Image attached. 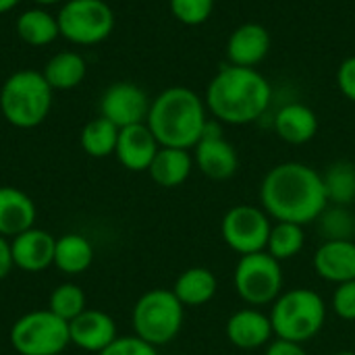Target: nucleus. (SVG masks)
I'll use <instances>...</instances> for the list:
<instances>
[{"label": "nucleus", "mask_w": 355, "mask_h": 355, "mask_svg": "<svg viewBox=\"0 0 355 355\" xmlns=\"http://www.w3.org/2000/svg\"><path fill=\"white\" fill-rule=\"evenodd\" d=\"M260 202L277 223L310 225L329 206L322 175L304 162H281L262 179Z\"/></svg>", "instance_id": "obj_1"}, {"label": "nucleus", "mask_w": 355, "mask_h": 355, "mask_svg": "<svg viewBox=\"0 0 355 355\" xmlns=\"http://www.w3.org/2000/svg\"><path fill=\"white\" fill-rule=\"evenodd\" d=\"M270 100L272 85L258 69L229 62L210 79L204 102L218 123L250 125L268 110Z\"/></svg>", "instance_id": "obj_2"}, {"label": "nucleus", "mask_w": 355, "mask_h": 355, "mask_svg": "<svg viewBox=\"0 0 355 355\" xmlns=\"http://www.w3.org/2000/svg\"><path fill=\"white\" fill-rule=\"evenodd\" d=\"M208 123L204 98L193 89L175 85L160 92L152 104L146 125L162 148L191 150L200 141Z\"/></svg>", "instance_id": "obj_3"}, {"label": "nucleus", "mask_w": 355, "mask_h": 355, "mask_svg": "<svg viewBox=\"0 0 355 355\" xmlns=\"http://www.w3.org/2000/svg\"><path fill=\"white\" fill-rule=\"evenodd\" d=\"M52 92L42 71H15L0 87V110L12 127L33 129L48 119Z\"/></svg>", "instance_id": "obj_4"}, {"label": "nucleus", "mask_w": 355, "mask_h": 355, "mask_svg": "<svg viewBox=\"0 0 355 355\" xmlns=\"http://www.w3.org/2000/svg\"><path fill=\"white\" fill-rule=\"evenodd\" d=\"M272 333L277 339L308 343L327 322V304L312 289H289L277 297L270 312Z\"/></svg>", "instance_id": "obj_5"}, {"label": "nucleus", "mask_w": 355, "mask_h": 355, "mask_svg": "<svg viewBox=\"0 0 355 355\" xmlns=\"http://www.w3.org/2000/svg\"><path fill=\"white\" fill-rule=\"evenodd\" d=\"M185 306L177 300L173 289H152L144 293L133 308L135 337L160 347L171 343L183 327Z\"/></svg>", "instance_id": "obj_6"}, {"label": "nucleus", "mask_w": 355, "mask_h": 355, "mask_svg": "<svg viewBox=\"0 0 355 355\" xmlns=\"http://www.w3.org/2000/svg\"><path fill=\"white\" fill-rule=\"evenodd\" d=\"M233 285L237 295L252 308L275 304L283 293L281 262L268 252L241 256L233 272Z\"/></svg>", "instance_id": "obj_7"}, {"label": "nucleus", "mask_w": 355, "mask_h": 355, "mask_svg": "<svg viewBox=\"0 0 355 355\" xmlns=\"http://www.w3.org/2000/svg\"><path fill=\"white\" fill-rule=\"evenodd\" d=\"M56 19L60 35L77 46L100 44L114 29V12L104 0H67Z\"/></svg>", "instance_id": "obj_8"}, {"label": "nucleus", "mask_w": 355, "mask_h": 355, "mask_svg": "<svg viewBox=\"0 0 355 355\" xmlns=\"http://www.w3.org/2000/svg\"><path fill=\"white\" fill-rule=\"evenodd\" d=\"M10 343L21 355H58L71 343L69 322L50 310L29 312L12 324Z\"/></svg>", "instance_id": "obj_9"}, {"label": "nucleus", "mask_w": 355, "mask_h": 355, "mask_svg": "<svg viewBox=\"0 0 355 355\" xmlns=\"http://www.w3.org/2000/svg\"><path fill=\"white\" fill-rule=\"evenodd\" d=\"M270 229V216L264 212V208H256L250 204L233 206L231 210H227L220 223L225 243L239 256L266 252Z\"/></svg>", "instance_id": "obj_10"}, {"label": "nucleus", "mask_w": 355, "mask_h": 355, "mask_svg": "<svg viewBox=\"0 0 355 355\" xmlns=\"http://www.w3.org/2000/svg\"><path fill=\"white\" fill-rule=\"evenodd\" d=\"M193 164L212 181H227L237 173V150L223 135V123L216 119H208L206 129L193 148Z\"/></svg>", "instance_id": "obj_11"}, {"label": "nucleus", "mask_w": 355, "mask_h": 355, "mask_svg": "<svg viewBox=\"0 0 355 355\" xmlns=\"http://www.w3.org/2000/svg\"><path fill=\"white\" fill-rule=\"evenodd\" d=\"M152 100L133 81H116L108 85L100 98V116L114 123L119 129L146 123Z\"/></svg>", "instance_id": "obj_12"}, {"label": "nucleus", "mask_w": 355, "mask_h": 355, "mask_svg": "<svg viewBox=\"0 0 355 355\" xmlns=\"http://www.w3.org/2000/svg\"><path fill=\"white\" fill-rule=\"evenodd\" d=\"M272 40L264 25L243 23L227 40V58L231 64L256 69L270 52Z\"/></svg>", "instance_id": "obj_13"}, {"label": "nucleus", "mask_w": 355, "mask_h": 355, "mask_svg": "<svg viewBox=\"0 0 355 355\" xmlns=\"http://www.w3.org/2000/svg\"><path fill=\"white\" fill-rule=\"evenodd\" d=\"M158 150H160V144L156 141L150 127L146 123H139V125L123 127L119 131L114 156L127 171L141 173L150 168Z\"/></svg>", "instance_id": "obj_14"}, {"label": "nucleus", "mask_w": 355, "mask_h": 355, "mask_svg": "<svg viewBox=\"0 0 355 355\" xmlns=\"http://www.w3.org/2000/svg\"><path fill=\"white\" fill-rule=\"evenodd\" d=\"M56 239L42 229H27L21 235L12 237L10 254L12 264L25 272H42L54 264Z\"/></svg>", "instance_id": "obj_15"}, {"label": "nucleus", "mask_w": 355, "mask_h": 355, "mask_svg": "<svg viewBox=\"0 0 355 355\" xmlns=\"http://www.w3.org/2000/svg\"><path fill=\"white\" fill-rule=\"evenodd\" d=\"M69 337L73 345L100 354L116 339V324L106 312L83 310L69 322Z\"/></svg>", "instance_id": "obj_16"}, {"label": "nucleus", "mask_w": 355, "mask_h": 355, "mask_svg": "<svg viewBox=\"0 0 355 355\" xmlns=\"http://www.w3.org/2000/svg\"><path fill=\"white\" fill-rule=\"evenodd\" d=\"M312 264L314 272L329 283L355 281V241H322Z\"/></svg>", "instance_id": "obj_17"}, {"label": "nucleus", "mask_w": 355, "mask_h": 355, "mask_svg": "<svg viewBox=\"0 0 355 355\" xmlns=\"http://www.w3.org/2000/svg\"><path fill=\"white\" fill-rule=\"evenodd\" d=\"M272 335L275 333L270 316H266L258 308L237 310L227 320V339L239 349H258L262 345H268Z\"/></svg>", "instance_id": "obj_18"}, {"label": "nucleus", "mask_w": 355, "mask_h": 355, "mask_svg": "<svg viewBox=\"0 0 355 355\" xmlns=\"http://www.w3.org/2000/svg\"><path fill=\"white\" fill-rule=\"evenodd\" d=\"M272 127L285 144L304 146L318 133V116L310 106L302 102H289L277 110Z\"/></svg>", "instance_id": "obj_19"}, {"label": "nucleus", "mask_w": 355, "mask_h": 355, "mask_svg": "<svg viewBox=\"0 0 355 355\" xmlns=\"http://www.w3.org/2000/svg\"><path fill=\"white\" fill-rule=\"evenodd\" d=\"M35 223L33 200L17 187H0V235L17 237Z\"/></svg>", "instance_id": "obj_20"}, {"label": "nucleus", "mask_w": 355, "mask_h": 355, "mask_svg": "<svg viewBox=\"0 0 355 355\" xmlns=\"http://www.w3.org/2000/svg\"><path fill=\"white\" fill-rule=\"evenodd\" d=\"M191 168H193V156L189 154V150L160 146L148 173L152 181L160 187H179L189 179Z\"/></svg>", "instance_id": "obj_21"}, {"label": "nucleus", "mask_w": 355, "mask_h": 355, "mask_svg": "<svg viewBox=\"0 0 355 355\" xmlns=\"http://www.w3.org/2000/svg\"><path fill=\"white\" fill-rule=\"evenodd\" d=\"M218 289L216 277L210 268L204 266H193L187 268L179 275L175 281L173 293L185 308H198L208 304Z\"/></svg>", "instance_id": "obj_22"}, {"label": "nucleus", "mask_w": 355, "mask_h": 355, "mask_svg": "<svg viewBox=\"0 0 355 355\" xmlns=\"http://www.w3.org/2000/svg\"><path fill=\"white\" fill-rule=\"evenodd\" d=\"M85 73H87L85 58L75 50L56 52L42 69V75L52 89H73L81 85Z\"/></svg>", "instance_id": "obj_23"}, {"label": "nucleus", "mask_w": 355, "mask_h": 355, "mask_svg": "<svg viewBox=\"0 0 355 355\" xmlns=\"http://www.w3.org/2000/svg\"><path fill=\"white\" fill-rule=\"evenodd\" d=\"M15 29H17V35H19L25 44L35 46V48L48 46V44H52V42L60 35L58 19H56L54 15H50V12H48L46 8H42V6L23 10V12L17 17Z\"/></svg>", "instance_id": "obj_24"}, {"label": "nucleus", "mask_w": 355, "mask_h": 355, "mask_svg": "<svg viewBox=\"0 0 355 355\" xmlns=\"http://www.w3.org/2000/svg\"><path fill=\"white\" fill-rule=\"evenodd\" d=\"M94 262L92 243L77 233H67L56 239L54 248V266L64 275H81Z\"/></svg>", "instance_id": "obj_25"}, {"label": "nucleus", "mask_w": 355, "mask_h": 355, "mask_svg": "<svg viewBox=\"0 0 355 355\" xmlns=\"http://www.w3.org/2000/svg\"><path fill=\"white\" fill-rule=\"evenodd\" d=\"M322 185L329 204L352 206L355 202V164L349 160H337L322 173Z\"/></svg>", "instance_id": "obj_26"}, {"label": "nucleus", "mask_w": 355, "mask_h": 355, "mask_svg": "<svg viewBox=\"0 0 355 355\" xmlns=\"http://www.w3.org/2000/svg\"><path fill=\"white\" fill-rule=\"evenodd\" d=\"M314 225L322 241H355V214L349 206L329 204Z\"/></svg>", "instance_id": "obj_27"}, {"label": "nucleus", "mask_w": 355, "mask_h": 355, "mask_svg": "<svg viewBox=\"0 0 355 355\" xmlns=\"http://www.w3.org/2000/svg\"><path fill=\"white\" fill-rule=\"evenodd\" d=\"M119 127L104 116L92 119L81 131V148L94 158H106L114 154L119 141Z\"/></svg>", "instance_id": "obj_28"}, {"label": "nucleus", "mask_w": 355, "mask_h": 355, "mask_svg": "<svg viewBox=\"0 0 355 355\" xmlns=\"http://www.w3.org/2000/svg\"><path fill=\"white\" fill-rule=\"evenodd\" d=\"M304 243H306V233H304V227L302 225H295V223H277L270 229L268 243H266V252L275 260L285 262V260L295 258L304 250Z\"/></svg>", "instance_id": "obj_29"}, {"label": "nucleus", "mask_w": 355, "mask_h": 355, "mask_svg": "<svg viewBox=\"0 0 355 355\" xmlns=\"http://www.w3.org/2000/svg\"><path fill=\"white\" fill-rule=\"evenodd\" d=\"M48 310L58 316L60 320L64 322H71L73 318H77L83 310H85V295L83 291L73 285V283H64V285H58L52 295H50V304H48Z\"/></svg>", "instance_id": "obj_30"}, {"label": "nucleus", "mask_w": 355, "mask_h": 355, "mask_svg": "<svg viewBox=\"0 0 355 355\" xmlns=\"http://www.w3.org/2000/svg\"><path fill=\"white\" fill-rule=\"evenodd\" d=\"M173 17L189 27L202 25L214 10V0H168Z\"/></svg>", "instance_id": "obj_31"}, {"label": "nucleus", "mask_w": 355, "mask_h": 355, "mask_svg": "<svg viewBox=\"0 0 355 355\" xmlns=\"http://www.w3.org/2000/svg\"><path fill=\"white\" fill-rule=\"evenodd\" d=\"M331 306H333V312L339 318L355 322V281H347V283L337 285Z\"/></svg>", "instance_id": "obj_32"}, {"label": "nucleus", "mask_w": 355, "mask_h": 355, "mask_svg": "<svg viewBox=\"0 0 355 355\" xmlns=\"http://www.w3.org/2000/svg\"><path fill=\"white\" fill-rule=\"evenodd\" d=\"M98 355H158L156 347L139 337H116L104 352Z\"/></svg>", "instance_id": "obj_33"}, {"label": "nucleus", "mask_w": 355, "mask_h": 355, "mask_svg": "<svg viewBox=\"0 0 355 355\" xmlns=\"http://www.w3.org/2000/svg\"><path fill=\"white\" fill-rule=\"evenodd\" d=\"M337 85L341 89V94L349 100L355 102V56H347L337 71Z\"/></svg>", "instance_id": "obj_34"}, {"label": "nucleus", "mask_w": 355, "mask_h": 355, "mask_svg": "<svg viewBox=\"0 0 355 355\" xmlns=\"http://www.w3.org/2000/svg\"><path fill=\"white\" fill-rule=\"evenodd\" d=\"M266 355H308L302 343L285 341V339H275L268 343Z\"/></svg>", "instance_id": "obj_35"}, {"label": "nucleus", "mask_w": 355, "mask_h": 355, "mask_svg": "<svg viewBox=\"0 0 355 355\" xmlns=\"http://www.w3.org/2000/svg\"><path fill=\"white\" fill-rule=\"evenodd\" d=\"M12 254H10V241L0 235V281L12 270Z\"/></svg>", "instance_id": "obj_36"}, {"label": "nucleus", "mask_w": 355, "mask_h": 355, "mask_svg": "<svg viewBox=\"0 0 355 355\" xmlns=\"http://www.w3.org/2000/svg\"><path fill=\"white\" fill-rule=\"evenodd\" d=\"M19 2H21V0H0V15H4V12L12 10Z\"/></svg>", "instance_id": "obj_37"}, {"label": "nucleus", "mask_w": 355, "mask_h": 355, "mask_svg": "<svg viewBox=\"0 0 355 355\" xmlns=\"http://www.w3.org/2000/svg\"><path fill=\"white\" fill-rule=\"evenodd\" d=\"M33 2H35L37 6H42V8H44V6H52V4H58V2H62V0H33Z\"/></svg>", "instance_id": "obj_38"}, {"label": "nucleus", "mask_w": 355, "mask_h": 355, "mask_svg": "<svg viewBox=\"0 0 355 355\" xmlns=\"http://www.w3.org/2000/svg\"><path fill=\"white\" fill-rule=\"evenodd\" d=\"M333 355H355L354 352H339V354H333Z\"/></svg>", "instance_id": "obj_39"}]
</instances>
